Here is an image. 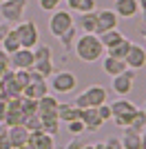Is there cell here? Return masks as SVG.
Segmentation results:
<instances>
[{
	"mask_svg": "<svg viewBox=\"0 0 146 149\" xmlns=\"http://www.w3.org/2000/svg\"><path fill=\"white\" fill-rule=\"evenodd\" d=\"M73 51H75V56L82 62H97L104 56V47L95 33H82V36H78Z\"/></svg>",
	"mask_w": 146,
	"mask_h": 149,
	"instance_id": "obj_1",
	"label": "cell"
},
{
	"mask_svg": "<svg viewBox=\"0 0 146 149\" xmlns=\"http://www.w3.org/2000/svg\"><path fill=\"white\" fill-rule=\"evenodd\" d=\"M135 111H137L135 102L126 100L124 96L111 102V113H113V118H111V120H113V125H115V127H120V129H126L128 125H131Z\"/></svg>",
	"mask_w": 146,
	"mask_h": 149,
	"instance_id": "obj_2",
	"label": "cell"
},
{
	"mask_svg": "<svg viewBox=\"0 0 146 149\" xmlns=\"http://www.w3.org/2000/svg\"><path fill=\"white\" fill-rule=\"evenodd\" d=\"M106 100H109V91L102 85H91V87H86V91H82L73 100V105L80 107V109H86V107H100Z\"/></svg>",
	"mask_w": 146,
	"mask_h": 149,
	"instance_id": "obj_3",
	"label": "cell"
},
{
	"mask_svg": "<svg viewBox=\"0 0 146 149\" xmlns=\"http://www.w3.org/2000/svg\"><path fill=\"white\" fill-rule=\"evenodd\" d=\"M13 29L18 33L20 47H24V49H33V47L40 42V29H38V25L33 20H20Z\"/></svg>",
	"mask_w": 146,
	"mask_h": 149,
	"instance_id": "obj_4",
	"label": "cell"
},
{
	"mask_svg": "<svg viewBox=\"0 0 146 149\" xmlns=\"http://www.w3.org/2000/svg\"><path fill=\"white\" fill-rule=\"evenodd\" d=\"M71 27H75V20H73L71 11H67V9H55L53 16L49 18V31L53 38L64 36Z\"/></svg>",
	"mask_w": 146,
	"mask_h": 149,
	"instance_id": "obj_5",
	"label": "cell"
},
{
	"mask_svg": "<svg viewBox=\"0 0 146 149\" xmlns=\"http://www.w3.org/2000/svg\"><path fill=\"white\" fill-rule=\"evenodd\" d=\"M75 87H78V78H75V74H71V71H58V74L51 76V85H49V89H53V91L60 93V96H69V93H73Z\"/></svg>",
	"mask_w": 146,
	"mask_h": 149,
	"instance_id": "obj_6",
	"label": "cell"
},
{
	"mask_svg": "<svg viewBox=\"0 0 146 149\" xmlns=\"http://www.w3.org/2000/svg\"><path fill=\"white\" fill-rule=\"evenodd\" d=\"M27 5H29V0H5V2H0V16L7 22L18 25L27 11Z\"/></svg>",
	"mask_w": 146,
	"mask_h": 149,
	"instance_id": "obj_7",
	"label": "cell"
},
{
	"mask_svg": "<svg viewBox=\"0 0 146 149\" xmlns=\"http://www.w3.org/2000/svg\"><path fill=\"white\" fill-rule=\"evenodd\" d=\"M135 76H137V71L135 69H124L122 74H117V76H113V91L117 93V96H126V93H131V89H133V85H135Z\"/></svg>",
	"mask_w": 146,
	"mask_h": 149,
	"instance_id": "obj_8",
	"label": "cell"
},
{
	"mask_svg": "<svg viewBox=\"0 0 146 149\" xmlns=\"http://www.w3.org/2000/svg\"><path fill=\"white\" fill-rule=\"evenodd\" d=\"M33 62H36L33 60V49L20 47L18 51L9 54V65H11V69H31Z\"/></svg>",
	"mask_w": 146,
	"mask_h": 149,
	"instance_id": "obj_9",
	"label": "cell"
},
{
	"mask_svg": "<svg viewBox=\"0 0 146 149\" xmlns=\"http://www.w3.org/2000/svg\"><path fill=\"white\" fill-rule=\"evenodd\" d=\"M80 120L84 123V129L91 131V134L100 131V129H102V125H104V120L100 118V113H97L95 107H86V109H82V111H80Z\"/></svg>",
	"mask_w": 146,
	"mask_h": 149,
	"instance_id": "obj_10",
	"label": "cell"
},
{
	"mask_svg": "<svg viewBox=\"0 0 146 149\" xmlns=\"http://www.w3.org/2000/svg\"><path fill=\"white\" fill-rule=\"evenodd\" d=\"M117 22H120V18L113 9H100L97 11V36L109 29H117Z\"/></svg>",
	"mask_w": 146,
	"mask_h": 149,
	"instance_id": "obj_11",
	"label": "cell"
},
{
	"mask_svg": "<svg viewBox=\"0 0 146 149\" xmlns=\"http://www.w3.org/2000/svg\"><path fill=\"white\" fill-rule=\"evenodd\" d=\"M113 11L117 13V18L131 20V18H135V16L140 13V5H137V0H115Z\"/></svg>",
	"mask_w": 146,
	"mask_h": 149,
	"instance_id": "obj_12",
	"label": "cell"
},
{
	"mask_svg": "<svg viewBox=\"0 0 146 149\" xmlns=\"http://www.w3.org/2000/svg\"><path fill=\"white\" fill-rule=\"evenodd\" d=\"M124 62H126V67L128 69H142L146 65V51H144V47H140V45H131V49H128V54H126V58H124Z\"/></svg>",
	"mask_w": 146,
	"mask_h": 149,
	"instance_id": "obj_13",
	"label": "cell"
},
{
	"mask_svg": "<svg viewBox=\"0 0 146 149\" xmlns=\"http://www.w3.org/2000/svg\"><path fill=\"white\" fill-rule=\"evenodd\" d=\"M58 98L55 96H51V93H47V96H42V98L38 100V109L36 113L40 116V118H49V116H58Z\"/></svg>",
	"mask_w": 146,
	"mask_h": 149,
	"instance_id": "obj_14",
	"label": "cell"
},
{
	"mask_svg": "<svg viewBox=\"0 0 146 149\" xmlns=\"http://www.w3.org/2000/svg\"><path fill=\"white\" fill-rule=\"evenodd\" d=\"M7 138H9V143L11 147H20V145H27L29 140V129L24 127V125H11V127H7Z\"/></svg>",
	"mask_w": 146,
	"mask_h": 149,
	"instance_id": "obj_15",
	"label": "cell"
},
{
	"mask_svg": "<svg viewBox=\"0 0 146 149\" xmlns=\"http://www.w3.org/2000/svg\"><path fill=\"white\" fill-rule=\"evenodd\" d=\"M31 149H53V136L44 134L42 129L40 131H29V140H27Z\"/></svg>",
	"mask_w": 146,
	"mask_h": 149,
	"instance_id": "obj_16",
	"label": "cell"
},
{
	"mask_svg": "<svg viewBox=\"0 0 146 149\" xmlns=\"http://www.w3.org/2000/svg\"><path fill=\"white\" fill-rule=\"evenodd\" d=\"M80 107H75L73 102H60L58 105V120L60 123H71V120H80Z\"/></svg>",
	"mask_w": 146,
	"mask_h": 149,
	"instance_id": "obj_17",
	"label": "cell"
},
{
	"mask_svg": "<svg viewBox=\"0 0 146 149\" xmlns=\"http://www.w3.org/2000/svg\"><path fill=\"white\" fill-rule=\"evenodd\" d=\"M49 91H51V89H49L47 80H42V82H29V85L22 89V96H24V98H31V100H40L42 96H47Z\"/></svg>",
	"mask_w": 146,
	"mask_h": 149,
	"instance_id": "obj_18",
	"label": "cell"
},
{
	"mask_svg": "<svg viewBox=\"0 0 146 149\" xmlns=\"http://www.w3.org/2000/svg\"><path fill=\"white\" fill-rule=\"evenodd\" d=\"M124 69H126V62L120 60V58L106 56V58L102 60V71H104L106 76H111V78H113V76H117V74H122Z\"/></svg>",
	"mask_w": 146,
	"mask_h": 149,
	"instance_id": "obj_19",
	"label": "cell"
},
{
	"mask_svg": "<svg viewBox=\"0 0 146 149\" xmlns=\"http://www.w3.org/2000/svg\"><path fill=\"white\" fill-rule=\"evenodd\" d=\"M78 27L84 31V33H95V36H97V11H91V13H80Z\"/></svg>",
	"mask_w": 146,
	"mask_h": 149,
	"instance_id": "obj_20",
	"label": "cell"
},
{
	"mask_svg": "<svg viewBox=\"0 0 146 149\" xmlns=\"http://www.w3.org/2000/svg\"><path fill=\"white\" fill-rule=\"evenodd\" d=\"M97 38H100V42H102L104 51H106V49H111V47H115L122 38H124V33H122L120 29H109V31H104V33H100Z\"/></svg>",
	"mask_w": 146,
	"mask_h": 149,
	"instance_id": "obj_21",
	"label": "cell"
},
{
	"mask_svg": "<svg viewBox=\"0 0 146 149\" xmlns=\"http://www.w3.org/2000/svg\"><path fill=\"white\" fill-rule=\"evenodd\" d=\"M124 134H122L120 143L124 149H140V131H133L131 127H126V129H122Z\"/></svg>",
	"mask_w": 146,
	"mask_h": 149,
	"instance_id": "obj_22",
	"label": "cell"
},
{
	"mask_svg": "<svg viewBox=\"0 0 146 149\" xmlns=\"http://www.w3.org/2000/svg\"><path fill=\"white\" fill-rule=\"evenodd\" d=\"M0 45H2V51H7V54L18 51V49H20V40H18V33H16V29H9V31H7Z\"/></svg>",
	"mask_w": 146,
	"mask_h": 149,
	"instance_id": "obj_23",
	"label": "cell"
},
{
	"mask_svg": "<svg viewBox=\"0 0 146 149\" xmlns=\"http://www.w3.org/2000/svg\"><path fill=\"white\" fill-rule=\"evenodd\" d=\"M131 45H133V42H131V40L124 36L120 42L115 45V47L106 49V56H113V58H120V60H124V58H126V54H128V49H131Z\"/></svg>",
	"mask_w": 146,
	"mask_h": 149,
	"instance_id": "obj_24",
	"label": "cell"
},
{
	"mask_svg": "<svg viewBox=\"0 0 146 149\" xmlns=\"http://www.w3.org/2000/svg\"><path fill=\"white\" fill-rule=\"evenodd\" d=\"M42 120V131L44 134H49V136H58L60 134V120H58V116H49V118H40Z\"/></svg>",
	"mask_w": 146,
	"mask_h": 149,
	"instance_id": "obj_25",
	"label": "cell"
},
{
	"mask_svg": "<svg viewBox=\"0 0 146 149\" xmlns=\"http://www.w3.org/2000/svg\"><path fill=\"white\" fill-rule=\"evenodd\" d=\"M128 127H131V129L133 131H144L146 129V113L142 111V109H137V111H135V116H133V120H131V125H128Z\"/></svg>",
	"mask_w": 146,
	"mask_h": 149,
	"instance_id": "obj_26",
	"label": "cell"
},
{
	"mask_svg": "<svg viewBox=\"0 0 146 149\" xmlns=\"http://www.w3.org/2000/svg\"><path fill=\"white\" fill-rule=\"evenodd\" d=\"M75 38H78V29H75V27H71V29H69L64 36H60L58 40L62 42V47H64L67 51H71V49H73V42H75Z\"/></svg>",
	"mask_w": 146,
	"mask_h": 149,
	"instance_id": "obj_27",
	"label": "cell"
},
{
	"mask_svg": "<svg viewBox=\"0 0 146 149\" xmlns=\"http://www.w3.org/2000/svg\"><path fill=\"white\" fill-rule=\"evenodd\" d=\"M22 125L29 131H40V129H42V120H40L38 113H29V116H24V123Z\"/></svg>",
	"mask_w": 146,
	"mask_h": 149,
	"instance_id": "obj_28",
	"label": "cell"
},
{
	"mask_svg": "<svg viewBox=\"0 0 146 149\" xmlns=\"http://www.w3.org/2000/svg\"><path fill=\"white\" fill-rule=\"evenodd\" d=\"M13 80L24 89L29 85V69H13Z\"/></svg>",
	"mask_w": 146,
	"mask_h": 149,
	"instance_id": "obj_29",
	"label": "cell"
},
{
	"mask_svg": "<svg viewBox=\"0 0 146 149\" xmlns=\"http://www.w3.org/2000/svg\"><path fill=\"white\" fill-rule=\"evenodd\" d=\"M67 131L71 136H82L86 129H84V123H82V120H71V123H67Z\"/></svg>",
	"mask_w": 146,
	"mask_h": 149,
	"instance_id": "obj_30",
	"label": "cell"
},
{
	"mask_svg": "<svg viewBox=\"0 0 146 149\" xmlns=\"http://www.w3.org/2000/svg\"><path fill=\"white\" fill-rule=\"evenodd\" d=\"M60 2L62 0H38V7L42 9V11H47V13H53L58 7H60Z\"/></svg>",
	"mask_w": 146,
	"mask_h": 149,
	"instance_id": "obj_31",
	"label": "cell"
},
{
	"mask_svg": "<svg viewBox=\"0 0 146 149\" xmlns=\"http://www.w3.org/2000/svg\"><path fill=\"white\" fill-rule=\"evenodd\" d=\"M75 11L78 13H91V11H97V5H95V0H80Z\"/></svg>",
	"mask_w": 146,
	"mask_h": 149,
	"instance_id": "obj_32",
	"label": "cell"
},
{
	"mask_svg": "<svg viewBox=\"0 0 146 149\" xmlns=\"http://www.w3.org/2000/svg\"><path fill=\"white\" fill-rule=\"evenodd\" d=\"M97 109V113H100V118L104 120V123H111V118H113V113H111V105H100V107H95Z\"/></svg>",
	"mask_w": 146,
	"mask_h": 149,
	"instance_id": "obj_33",
	"label": "cell"
},
{
	"mask_svg": "<svg viewBox=\"0 0 146 149\" xmlns=\"http://www.w3.org/2000/svg\"><path fill=\"white\" fill-rule=\"evenodd\" d=\"M9 69H11V65H9V54L0 49V78H2V74L9 71Z\"/></svg>",
	"mask_w": 146,
	"mask_h": 149,
	"instance_id": "obj_34",
	"label": "cell"
},
{
	"mask_svg": "<svg viewBox=\"0 0 146 149\" xmlns=\"http://www.w3.org/2000/svg\"><path fill=\"white\" fill-rule=\"evenodd\" d=\"M104 149H124L120 143V138H109L106 143H104Z\"/></svg>",
	"mask_w": 146,
	"mask_h": 149,
	"instance_id": "obj_35",
	"label": "cell"
},
{
	"mask_svg": "<svg viewBox=\"0 0 146 149\" xmlns=\"http://www.w3.org/2000/svg\"><path fill=\"white\" fill-rule=\"evenodd\" d=\"M82 147H84V140H80V136H73V140L67 143L64 149H82Z\"/></svg>",
	"mask_w": 146,
	"mask_h": 149,
	"instance_id": "obj_36",
	"label": "cell"
},
{
	"mask_svg": "<svg viewBox=\"0 0 146 149\" xmlns=\"http://www.w3.org/2000/svg\"><path fill=\"white\" fill-rule=\"evenodd\" d=\"M0 149H13L11 143H9V138H7V134H2V136H0Z\"/></svg>",
	"mask_w": 146,
	"mask_h": 149,
	"instance_id": "obj_37",
	"label": "cell"
},
{
	"mask_svg": "<svg viewBox=\"0 0 146 149\" xmlns=\"http://www.w3.org/2000/svg\"><path fill=\"white\" fill-rule=\"evenodd\" d=\"M5 113H7V100L0 98V123H2V118H5Z\"/></svg>",
	"mask_w": 146,
	"mask_h": 149,
	"instance_id": "obj_38",
	"label": "cell"
},
{
	"mask_svg": "<svg viewBox=\"0 0 146 149\" xmlns=\"http://www.w3.org/2000/svg\"><path fill=\"white\" fill-rule=\"evenodd\" d=\"M137 5H140V11L144 16V22H146V0H137Z\"/></svg>",
	"mask_w": 146,
	"mask_h": 149,
	"instance_id": "obj_39",
	"label": "cell"
},
{
	"mask_svg": "<svg viewBox=\"0 0 146 149\" xmlns=\"http://www.w3.org/2000/svg\"><path fill=\"white\" fill-rule=\"evenodd\" d=\"M140 149H146V129L140 134Z\"/></svg>",
	"mask_w": 146,
	"mask_h": 149,
	"instance_id": "obj_40",
	"label": "cell"
},
{
	"mask_svg": "<svg viewBox=\"0 0 146 149\" xmlns=\"http://www.w3.org/2000/svg\"><path fill=\"white\" fill-rule=\"evenodd\" d=\"M9 31V27L5 25V22H0V42H2V38H5V33Z\"/></svg>",
	"mask_w": 146,
	"mask_h": 149,
	"instance_id": "obj_41",
	"label": "cell"
},
{
	"mask_svg": "<svg viewBox=\"0 0 146 149\" xmlns=\"http://www.w3.org/2000/svg\"><path fill=\"white\" fill-rule=\"evenodd\" d=\"M67 5H69V9H71V11H75V9H78V5H80V0H67Z\"/></svg>",
	"mask_w": 146,
	"mask_h": 149,
	"instance_id": "obj_42",
	"label": "cell"
},
{
	"mask_svg": "<svg viewBox=\"0 0 146 149\" xmlns=\"http://www.w3.org/2000/svg\"><path fill=\"white\" fill-rule=\"evenodd\" d=\"M82 149H95V145H86L84 143V147H82Z\"/></svg>",
	"mask_w": 146,
	"mask_h": 149,
	"instance_id": "obj_43",
	"label": "cell"
},
{
	"mask_svg": "<svg viewBox=\"0 0 146 149\" xmlns=\"http://www.w3.org/2000/svg\"><path fill=\"white\" fill-rule=\"evenodd\" d=\"M16 149H31L29 145H20V147H16Z\"/></svg>",
	"mask_w": 146,
	"mask_h": 149,
	"instance_id": "obj_44",
	"label": "cell"
},
{
	"mask_svg": "<svg viewBox=\"0 0 146 149\" xmlns=\"http://www.w3.org/2000/svg\"><path fill=\"white\" fill-rule=\"evenodd\" d=\"M142 36H144V40H146V25L142 27Z\"/></svg>",
	"mask_w": 146,
	"mask_h": 149,
	"instance_id": "obj_45",
	"label": "cell"
},
{
	"mask_svg": "<svg viewBox=\"0 0 146 149\" xmlns=\"http://www.w3.org/2000/svg\"><path fill=\"white\" fill-rule=\"evenodd\" d=\"M142 111H144V113H146V100H144V109H142Z\"/></svg>",
	"mask_w": 146,
	"mask_h": 149,
	"instance_id": "obj_46",
	"label": "cell"
},
{
	"mask_svg": "<svg viewBox=\"0 0 146 149\" xmlns=\"http://www.w3.org/2000/svg\"><path fill=\"white\" fill-rule=\"evenodd\" d=\"M0 2H5V0H0Z\"/></svg>",
	"mask_w": 146,
	"mask_h": 149,
	"instance_id": "obj_47",
	"label": "cell"
}]
</instances>
